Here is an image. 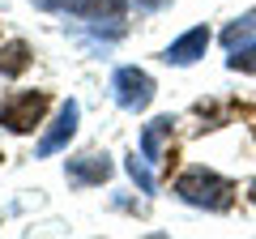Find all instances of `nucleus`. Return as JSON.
Returning a JSON list of instances; mask_svg holds the SVG:
<instances>
[{"label":"nucleus","mask_w":256,"mask_h":239,"mask_svg":"<svg viewBox=\"0 0 256 239\" xmlns=\"http://www.w3.org/2000/svg\"><path fill=\"white\" fill-rule=\"evenodd\" d=\"M52 111V90H13L0 98V128L13 137H26Z\"/></svg>","instance_id":"nucleus-2"},{"label":"nucleus","mask_w":256,"mask_h":239,"mask_svg":"<svg viewBox=\"0 0 256 239\" xmlns=\"http://www.w3.org/2000/svg\"><path fill=\"white\" fill-rule=\"evenodd\" d=\"M205 47H210V30H205V26H192L188 34H180V38L162 52V60H166L171 68H188V64H196V60L205 56Z\"/></svg>","instance_id":"nucleus-7"},{"label":"nucleus","mask_w":256,"mask_h":239,"mask_svg":"<svg viewBox=\"0 0 256 239\" xmlns=\"http://www.w3.org/2000/svg\"><path fill=\"white\" fill-rule=\"evenodd\" d=\"M252 30H256V9H252V13H244V18H235V22H230V26L222 30V43H226V47H239V43H244L248 34H252Z\"/></svg>","instance_id":"nucleus-12"},{"label":"nucleus","mask_w":256,"mask_h":239,"mask_svg":"<svg viewBox=\"0 0 256 239\" xmlns=\"http://www.w3.org/2000/svg\"><path fill=\"white\" fill-rule=\"evenodd\" d=\"M124 4L128 0H68L64 13H73L82 22H124Z\"/></svg>","instance_id":"nucleus-8"},{"label":"nucleus","mask_w":256,"mask_h":239,"mask_svg":"<svg viewBox=\"0 0 256 239\" xmlns=\"http://www.w3.org/2000/svg\"><path fill=\"white\" fill-rule=\"evenodd\" d=\"M111 94H116V107H120V111L141 116V111H150L158 86H154V77H150L146 68L124 64V68H116V73H111Z\"/></svg>","instance_id":"nucleus-3"},{"label":"nucleus","mask_w":256,"mask_h":239,"mask_svg":"<svg viewBox=\"0 0 256 239\" xmlns=\"http://www.w3.org/2000/svg\"><path fill=\"white\" fill-rule=\"evenodd\" d=\"M38 9H47V13H64L68 9V0H34Z\"/></svg>","instance_id":"nucleus-13"},{"label":"nucleus","mask_w":256,"mask_h":239,"mask_svg":"<svg viewBox=\"0 0 256 239\" xmlns=\"http://www.w3.org/2000/svg\"><path fill=\"white\" fill-rule=\"evenodd\" d=\"M226 68H230V73H256V43H239V47H230Z\"/></svg>","instance_id":"nucleus-11"},{"label":"nucleus","mask_w":256,"mask_h":239,"mask_svg":"<svg viewBox=\"0 0 256 239\" xmlns=\"http://www.w3.org/2000/svg\"><path fill=\"white\" fill-rule=\"evenodd\" d=\"M77 124H82V107H77L73 98H68V102H60L56 120L47 124V132H43V137H38L34 154H38V158H52V154H60V150H68V141L77 137Z\"/></svg>","instance_id":"nucleus-4"},{"label":"nucleus","mask_w":256,"mask_h":239,"mask_svg":"<svg viewBox=\"0 0 256 239\" xmlns=\"http://www.w3.org/2000/svg\"><path fill=\"white\" fill-rule=\"evenodd\" d=\"M132 4H137V9H162L166 0H132Z\"/></svg>","instance_id":"nucleus-14"},{"label":"nucleus","mask_w":256,"mask_h":239,"mask_svg":"<svg viewBox=\"0 0 256 239\" xmlns=\"http://www.w3.org/2000/svg\"><path fill=\"white\" fill-rule=\"evenodd\" d=\"M175 124H180L175 116H154L146 128H141V154H146V162H166V171H171L166 141L175 137Z\"/></svg>","instance_id":"nucleus-6"},{"label":"nucleus","mask_w":256,"mask_h":239,"mask_svg":"<svg viewBox=\"0 0 256 239\" xmlns=\"http://www.w3.org/2000/svg\"><path fill=\"white\" fill-rule=\"evenodd\" d=\"M30 64H34V47H30L26 38L0 43V77H22Z\"/></svg>","instance_id":"nucleus-9"},{"label":"nucleus","mask_w":256,"mask_h":239,"mask_svg":"<svg viewBox=\"0 0 256 239\" xmlns=\"http://www.w3.org/2000/svg\"><path fill=\"white\" fill-rule=\"evenodd\" d=\"M171 192L180 196L184 205H192V210H210V214H226V210H235V201H239V188L230 184L226 175L210 171V166H201V162L184 166V171L175 175Z\"/></svg>","instance_id":"nucleus-1"},{"label":"nucleus","mask_w":256,"mask_h":239,"mask_svg":"<svg viewBox=\"0 0 256 239\" xmlns=\"http://www.w3.org/2000/svg\"><path fill=\"white\" fill-rule=\"evenodd\" d=\"M248 201L256 205V180H252V184H248Z\"/></svg>","instance_id":"nucleus-15"},{"label":"nucleus","mask_w":256,"mask_h":239,"mask_svg":"<svg viewBox=\"0 0 256 239\" xmlns=\"http://www.w3.org/2000/svg\"><path fill=\"white\" fill-rule=\"evenodd\" d=\"M124 171L128 175H132V184H137L141 188V192H154V188H158V180H154V175H150V166H146V154H137V150H132V154H128L124 158Z\"/></svg>","instance_id":"nucleus-10"},{"label":"nucleus","mask_w":256,"mask_h":239,"mask_svg":"<svg viewBox=\"0 0 256 239\" xmlns=\"http://www.w3.org/2000/svg\"><path fill=\"white\" fill-rule=\"evenodd\" d=\"M0 162H4V150H0Z\"/></svg>","instance_id":"nucleus-16"},{"label":"nucleus","mask_w":256,"mask_h":239,"mask_svg":"<svg viewBox=\"0 0 256 239\" xmlns=\"http://www.w3.org/2000/svg\"><path fill=\"white\" fill-rule=\"evenodd\" d=\"M64 180L73 188H98L111 180V158L102 150H82V154H73L64 162Z\"/></svg>","instance_id":"nucleus-5"}]
</instances>
